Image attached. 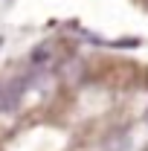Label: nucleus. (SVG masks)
I'll return each instance as SVG.
<instances>
[{"label": "nucleus", "mask_w": 148, "mask_h": 151, "mask_svg": "<svg viewBox=\"0 0 148 151\" xmlns=\"http://www.w3.org/2000/svg\"><path fill=\"white\" fill-rule=\"evenodd\" d=\"M29 84H32L29 76H18V78H12V81H0V113L15 111L18 102H20V96L26 93Z\"/></svg>", "instance_id": "obj_1"}, {"label": "nucleus", "mask_w": 148, "mask_h": 151, "mask_svg": "<svg viewBox=\"0 0 148 151\" xmlns=\"http://www.w3.org/2000/svg\"><path fill=\"white\" fill-rule=\"evenodd\" d=\"M50 58H52V47L47 44V47H38V50H35V55H32V61H35V64H47Z\"/></svg>", "instance_id": "obj_2"}, {"label": "nucleus", "mask_w": 148, "mask_h": 151, "mask_svg": "<svg viewBox=\"0 0 148 151\" xmlns=\"http://www.w3.org/2000/svg\"><path fill=\"white\" fill-rule=\"evenodd\" d=\"M145 125H148V111H145Z\"/></svg>", "instance_id": "obj_3"}]
</instances>
